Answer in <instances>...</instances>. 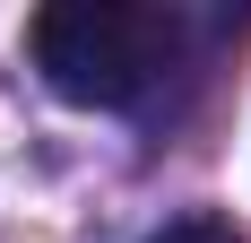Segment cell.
Wrapping results in <instances>:
<instances>
[{
	"mask_svg": "<svg viewBox=\"0 0 251 243\" xmlns=\"http://www.w3.org/2000/svg\"><path fill=\"white\" fill-rule=\"evenodd\" d=\"M182 26L156 0H44L26 18V61L44 70V87L61 104H96L122 113L174 70Z\"/></svg>",
	"mask_w": 251,
	"mask_h": 243,
	"instance_id": "6da1fadb",
	"label": "cell"
},
{
	"mask_svg": "<svg viewBox=\"0 0 251 243\" xmlns=\"http://www.w3.org/2000/svg\"><path fill=\"white\" fill-rule=\"evenodd\" d=\"M148 243H243V226L226 217V209H182L174 226H156Z\"/></svg>",
	"mask_w": 251,
	"mask_h": 243,
	"instance_id": "7a4b0ae2",
	"label": "cell"
}]
</instances>
